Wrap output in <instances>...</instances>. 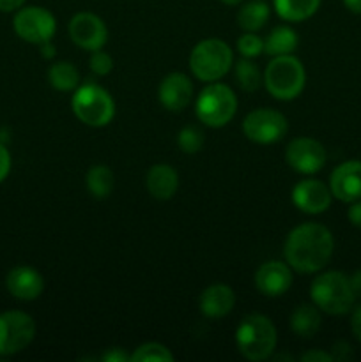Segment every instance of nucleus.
<instances>
[{
	"mask_svg": "<svg viewBox=\"0 0 361 362\" xmlns=\"http://www.w3.org/2000/svg\"><path fill=\"white\" fill-rule=\"evenodd\" d=\"M255 286L265 297H282L294 283V271L287 262L268 260L255 272Z\"/></svg>",
	"mask_w": 361,
	"mask_h": 362,
	"instance_id": "14",
	"label": "nucleus"
},
{
	"mask_svg": "<svg viewBox=\"0 0 361 362\" xmlns=\"http://www.w3.org/2000/svg\"><path fill=\"white\" fill-rule=\"evenodd\" d=\"M71 110L81 124L99 129L108 126L115 117V101L105 87L87 81L73 90Z\"/></svg>",
	"mask_w": 361,
	"mask_h": 362,
	"instance_id": "5",
	"label": "nucleus"
},
{
	"mask_svg": "<svg viewBox=\"0 0 361 362\" xmlns=\"http://www.w3.org/2000/svg\"><path fill=\"white\" fill-rule=\"evenodd\" d=\"M88 67L96 76H106L113 71V59L110 53L105 49H96L91 52V59H88Z\"/></svg>",
	"mask_w": 361,
	"mask_h": 362,
	"instance_id": "30",
	"label": "nucleus"
},
{
	"mask_svg": "<svg viewBox=\"0 0 361 362\" xmlns=\"http://www.w3.org/2000/svg\"><path fill=\"white\" fill-rule=\"evenodd\" d=\"M301 362H335L333 361L331 352L324 350H308L301 356Z\"/></svg>",
	"mask_w": 361,
	"mask_h": 362,
	"instance_id": "34",
	"label": "nucleus"
},
{
	"mask_svg": "<svg viewBox=\"0 0 361 362\" xmlns=\"http://www.w3.org/2000/svg\"><path fill=\"white\" fill-rule=\"evenodd\" d=\"M310 299L322 313L342 317L353 311L356 293L350 286L349 276L340 271L321 272L310 285Z\"/></svg>",
	"mask_w": 361,
	"mask_h": 362,
	"instance_id": "3",
	"label": "nucleus"
},
{
	"mask_svg": "<svg viewBox=\"0 0 361 362\" xmlns=\"http://www.w3.org/2000/svg\"><path fill=\"white\" fill-rule=\"evenodd\" d=\"M205 134L198 126H184L177 133V145L184 154H197L204 148Z\"/></svg>",
	"mask_w": 361,
	"mask_h": 362,
	"instance_id": "28",
	"label": "nucleus"
},
{
	"mask_svg": "<svg viewBox=\"0 0 361 362\" xmlns=\"http://www.w3.org/2000/svg\"><path fill=\"white\" fill-rule=\"evenodd\" d=\"M322 311L311 304H299L290 313L289 325L290 331L301 339H311L322 327Z\"/></svg>",
	"mask_w": 361,
	"mask_h": 362,
	"instance_id": "20",
	"label": "nucleus"
},
{
	"mask_svg": "<svg viewBox=\"0 0 361 362\" xmlns=\"http://www.w3.org/2000/svg\"><path fill=\"white\" fill-rule=\"evenodd\" d=\"M195 98L193 81L184 73H168L158 87V99L168 112H183Z\"/></svg>",
	"mask_w": 361,
	"mask_h": 362,
	"instance_id": "15",
	"label": "nucleus"
},
{
	"mask_svg": "<svg viewBox=\"0 0 361 362\" xmlns=\"http://www.w3.org/2000/svg\"><path fill=\"white\" fill-rule=\"evenodd\" d=\"M13 28L18 37L30 45L53 41L57 32V18L46 7L23 6L14 13Z\"/></svg>",
	"mask_w": 361,
	"mask_h": 362,
	"instance_id": "8",
	"label": "nucleus"
},
{
	"mask_svg": "<svg viewBox=\"0 0 361 362\" xmlns=\"http://www.w3.org/2000/svg\"><path fill=\"white\" fill-rule=\"evenodd\" d=\"M349 281L354 293H356V297H361V269H357V271H354L353 274L349 276Z\"/></svg>",
	"mask_w": 361,
	"mask_h": 362,
	"instance_id": "39",
	"label": "nucleus"
},
{
	"mask_svg": "<svg viewBox=\"0 0 361 362\" xmlns=\"http://www.w3.org/2000/svg\"><path fill=\"white\" fill-rule=\"evenodd\" d=\"M179 182L177 170L166 163H158V165L151 166L147 177H145V186H147L149 194L159 202H166L176 197Z\"/></svg>",
	"mask_w": 361,
	"mask_h": 362,
	"instance_id": "19",
	"label": "nucleus"
},
{
	"mask_svg": "<svg viewBox=\"0 0 361 362\" xmlns=\"http://www.w3.org/2000/svg\"><path fill=\"white\" fill-rule=\"evenodd\" d=\"M236 306V292L229 285L223 283H214L207 288L202 290L198 297V308L205 318L218 320V318L227 317Z\"/></svg>",
	"mask_w": 361,
	"mask_h": 362,
	"instance_id": "18",
	"label": "nucleus"
},
{
	"mask_svg": "<svg viewBox=\"0 0 361 362\" xmlns=\"http://www.w3.org/2000/svg\"><path fill=\"white\" fill-rule=\"evenodd\" d=\"M48 83L59 92H73L80 85V71L73 62H53L48 67Z\"/></svg>",
	"mask_w": 361,
	"mask_h": 362,
	"instance_id": "25",
	"label": "nucleus"
},
{
	"mask_svg": "<svg viewBox=\"0 0 361 362\" xmlns=\"http://www.w3.org/2000/svg\"><path fill=\"white\" fill-rule=\"evenodd\" d=\"M271 18V7L265 0H248L237 11L236 21L241 30L258 32L268 25Z\"/></svg>",
	"mask_w": 361,
	"mask_h": 362,
	"instance_id": "21",
	"label": "nucleus"
},
{
	"mask_svg": "<svg viewBox=\"0 0 361 362\" xmlns=\"http://www.w3.org/2000/svg\"><path fill=\"white\" fill-rule=\"evenodd\" d=\"M331 356H333V361L347 362L354 357V350L349 343L343 341V339H340V341H336L335 345H333Z\"/></svg>",
	"mask_w": 361,
	"mask_h": 362,
	"instance_id": "31",
	"label": "nucleus"
},
{
	"mask_svg": "<svg viewBox=\"0 0 361 362\" xmlns=\"http://www.w3.org/2000/svg\"><path fill=\"white\" fill-rule=\"evenodd\" d=\"M350 331H353L354 338L361 341V304L353 308V315H350Z\"/></svg>",
	"mask_w": 361,
	"mask_h": 362,
	"instance_id": "35",
	"label": "nucleus"
},
{
	"mask_svg": "<svg viewBox=\"0 0 361 362\" xmlns=\"http://www.w3.org/2000/svg\"><path fill=\"white\" fill-rule=\"evenodd\" d=\"M85 186H87L88 194L92 198L105 200L112 194L113 186H115V177L106 165H94L88 168L87 175H85Z\"/></svg>",
	"mask_w": 361,
	"mask_h": 362,
	"instance_id": "24",
	"label": "nucleus"
},
{
	"mask_svg": "<svg viewBox=\"0 0 361 362\" xmlns=\"http://www.w3.org/2000/svg\"><path fill=\"white\" fill-rule=\"evenodd\" d=\"M39 53H41V57L45 60H52L53 57L57 55V48H55V45H53V41L42 42V45H39Z\"/></svg>",
	"mask_w": 361,
	"mask_h": 362,
	"instance_id": "38",
	"label": "nucleus"
},
{
	"mask_svg": "<svg viewBox=\"0 0 361 362\" xmlns=\"http://www.w3.org/2000/svg\"><path fill=\"white\" fill-rule=\"evenodd\" d=\"M294 207L303 214L317 216L331 207L333 193L329 184H324L319 179H303L296 182L290 193Z\"/></svg>",
	"mask_w": 361,
	"mask_h": 362,
	"instance_id": "13",
	"label": "nucleus"
},
{
	"mask_svg": "<svg viewBox=\"0 0 361 362\" xmlns=\"http://www.w3.org/2000/svg\"><path fill=\"white\" fill-rule=\"evenodd\" d=\"M285 161L290 170L299 175H315L324 168L328 161L326 147L319 140L310 136H297L290 140L285 148Z\"/></svg>",
	"mask_w": 361,
	"mask_h": 362,
	"instance_id": "11",
	"label": "nucleus"
},
{
	"mask_svg": "<svg viewBox=\"0 0 361 362\" xmlns=\"http://www.w3.org/2000/svg\"><path fill=\"white\" fill-rule=\"evenodd\" d=\"M343 6L354 14H360L361 16V0H343Z\"/></svg>",
	"mask_w": 361,
	"mask_h": 362,
	"instance_id": "40",
	"label": "nucleus"
},
{
	"mask_svg": "<svg viewBox=\"0 0 361 362\" xmlns=\"http://www.w3.org/2000/svg\"><path fill=\"white\" fill-rule=\"evenodd\" d=\"M299 46V35L289 25H278L264 39V53L273 57L292 55Z\"/></svg>",
	"mask_w": 361,
	"mask_h": 362,
	"instance_id": "22",
	"label": "nucleus"
},
{
	"mask_svg": "<svg viewBox=\"0 0 361 362\" xmlns=\"http://www.w3.org/2000/svg\"><path fill=\"white\" fill-rule=\"evenodd\" d=\"M347 218H349L350 225L361 230V200H356L350 204L349 211H347Z\"/></svg>",
	"mask_w": 361,
	"mask_h": 362,
	"instance_id": "36",
	"label": "nucleus"
},
{
	"mask_svg": "<svg viewBox=\"0 0 361 362\" xmlns=\"http://www.w3.org/2000/svg\"><path fill=\"white\" fill-rule=\"evenodd\" d=\"M190 71L202 83L219 81L234 66V52L218 37L202 39L190 53Z\"/></svg>",
	"mask_w": 361,
	"mask_h": 362,
	"instance_id": "6",
	"label": "nucleus"
},
{
	"mask_svg": "<svg viewBox=\"0 0 361 362\" xmlns=\"http://www.w3.org/2000/svg\"><path fill=\"white\" fill-rule=\"evenodd\" d=\"M329 189H331L333 198L343 202V204H353V202L361 200L360 159L340 163L329 177Z\"/></svg>",
	"mask_w": 361,
	"mask_h": 362,
	"instance_id": "16",
	"label": "nucleus"
},
{
	"mask_svg": "<svg viewBox=\"0 0 361 362\" xmlns=\"http://www.w3.org/2000/svg\"><path fill=\"white\" fill-rule=\"evenodd\" d=\"M335 239L328 226L303 223L292 228L283 244V258L299 274H317L331 262Z\"/></svg>",
	"mask_w": 361,
	"mask_h": 362,
	"instance_id": "1",
	"label": "nucleus"
},
{
	"mask_svg": "<svg viewBox=\"0 0 361 362\" xmlns=\"http://www.w3.org/2000/svg\"><path fill=\"white\" fill-rule=\"evenodd\" d=\"M6 288L14 299L30 303L41 297L45 290V278L39 271L28 265H16L6 276Z\"/></svg>",
	"mask_w": 361,
	"mask_h": 362,
	"instance_id": "17",
	"label": "nucleus"
},
{
	"mask_svg": "<svg viewBox=\"0 0 361 362\" xmlns=\"http://www.w3.org/2000/svg\"><path fill=\"white\" fill-rule=\"evenodd\" d=\"M232 69L236 83L241 90H258V87L262 85V80H264V73H260V69H258L257 64L253 62V59H244V57H241L237 62H234Z\"/></svg>",
	"mask_w": 361,
	"mask_h": 362,
	"instance_id": "26",
	"label": "nucleus"
},
{
	"mask_svg": "<svg viewBox=\"0 0 361 362\" xmlns=\"http://www.w3.org/2000/svg\"><path fill=\"white\" fill-rule=\"evenodd\" d=\"M11 166H13V159H11L9 151H7L6 145L0 141V184L9 177Z\"/></svg>",
	"mask_w": 361,
	"mask_h": 362,
	"instance_id": "32",
	"label": "nucleus"
},
{
	"mask_svg": "<svg viewBox=\"0 0 361 362\" xmlns=\"http://www.w3.org/2000/svg\"><path fill=\"white\" fill-rule=\"evenodd\" d=\"M27 0H0V13H16Z\"/></svg>",
	"mask_w": 361,
	"mask_h": 362,
	"instance_id": "37",
	"label": "nucleus"
},
{
	"mask_svg": "<svg viewBox=\"0 0 361 362\" xmlns=\"http://www.w3.org/2000/svg\"><path fill=\"white\" fill-rule=\"evenodd\" d=\"M237 53L244 59H257L264 53V39L257 32H244L236 42Z\"/></svg>",
	"mask_w": 361,
	"mask_h": 362,
	"instance_id": "29",
	"label": "nucleus"
},
{
	"mask_svg": "<svg viewBox=\"0 0 361 362\" xmlns=\"http://www.w3.org/2000/svg\"><path fill=\"white\" fill-rule=\"evenodd\" d=\"M130 356L131 354L124 352V349L120 346H112V349L106 350L105 354L101 356L103 362H130Z\"/></svg>",
	"mask_w": 361,
	"mask_h": 362,
	"instance_id": "33",
	"label": "nucleus"
},
{
	"mask_svg": "<svg viewBox=\"0 0 361 362\" xmlns=\"http://www.w3.org/2000/svg\"><path fill=\"white\" fill-rule=\"evenodd\" d=\"M219 2H223L225 6H239L243 4V0H219Z\"/></svg>",
	"mask_w": 361,
	"mask_h": 362,
	"instance_id": "41",
	"label": "nucleus"
},
{
	"mask_svg": "<svg viewBox=\"0 0 361 362\" xmlns=\"http://www.w3.org/2000/svg\"><path fill=\"white\" fill-rule=\"evenodd\" d=\"M289 131V120L275 108H255L243 120V133L258 145H273Z\"/></svg>",
	"mask_w": 361,
	"mask_h": 362,
	"instance_id": "10",
	"label": "nucleus"
},
{
	"mask_svg": "<svg viewBox=\"0 0 361 362\" xmlns=\"http://www.w3.org/2000/svg\"><path fill=\"white\" fill-rule=\"evenodd\" d=\"M237 95L229 85L212 81L195 99V115L204 126L219 129L232 122L237 113Z\"/></svg>",
	"mask_w": 361,
	"mask_h": 362,
	"instance_id": "7",
	"label": "nucleus"
},
{
	"mask_svg": "<svg viewBox=\"0 0 361 362\" xmlns=\"http://www.w3.org/2000/svg\"><path fill=\"white\" fill-rule=\"evenodd\" d=\"M322 0H273V9L287 23H301L314 16Z\"/></svg>",
	"mask_w": 361,
	"mask_h": 362,
	"instance_id": "23",
	"label": "nucleus"
},
{
	"mask_svg": "<svg viewBox=\"0 0 361 362\" xmlns=\"http://www.w3.org/2000/svg\"><path fill=\"white\" fill-rule=\"evenodd\" d=\"M265 90L278 101H292L306 87V69L296 55L273 57L264 71Z\"/></svg>",
	"mask_w": 361,
	"mask_h": 362,
	"instance_id": "4",
	"label": "nucleus"
},
{
	"mask_svg": "<svg viewBox=\"0 0 361 362\" xmlns=\"http://www.w3.org/2000/svg\"><path fill=\"white\" fill-rule=\"evenodd\" d=\"M176 357L170 352L168 346L161 345V343L149 341L144 345L137 346L131 352L130 362H173Z\"/></svg>",
	"mask_w": 361,
	"mask_h": 362,
	"instance_id": "27",
	"label": "nucleus"
},
{
	"mask_svg": "<svg viewBox=\"0 0 361 362\" xmlns=\"http://www.w3.org/2000/svg\"><path fill=\"white\" fill-rule=\"evenodd\" d=\"M278 332L271 318L260 313L246 315L236 329V346L246 361L260 362L273 357Z\"/></svg>",
	"mask_w": 361,
	"mask_h": 362,
	"instance_id": "2",
	"label": "nucleus"
},
{
	"mask_svg": "<svg viewBox=\"0 0 361 362\" xmlns=\"http://www.w3.org/2000/svg\"><path fill=\"white\" fill-rule=\"evenodd\" d=\"M67 32L69 37L78 48L85 49V52H96V49H103L108 42V27L103 21L101 16L88 11H81L71 18L69 25H67Z\"/></svg>",
	"mask_w": 361,
	"mask_h": 362,
	"instance_id": "12",
	"label": "nucleus"
},
{
	"mask_svg": "<svg viewBox=\"0 0 361 362\" xmlns=\"http://www.w3.org/2000/svg\"><path fill=\"white\" fill-rule=\"evenodd\" d=\"M35 338V322L28 313L11 310L0 313V357H11L28 349Z\"/></svg>",
	"mask_w": 361,
	"mask_h": 362,
	"instance_id": "9",
	"label": "nucleus"
}]
</instances>
